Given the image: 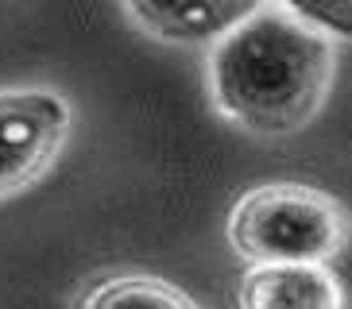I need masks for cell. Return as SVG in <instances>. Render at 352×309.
Segmentation results:
<instances>
[{"label": "cell", "instance_id": "1", "mask_svg": "<svg viewBox=\"0 0 352 309\" xmlns=\"http://www.w3.org/2000/svg\"><path fill=\"white\" fill-rule=\"evenodd\" d=\"M333 43L294 12L259 4L209 51V93L228 120L256 135H290L325 104Z\"/></svg>", "mask_w": 352, "mask_h": 309}, {"label": "cell", "instance_id": "2", "mask_svg": "<svg viewBox=\"0 0 352 309\" xmlns=\"http://www.w3.org/2000/svg\"><path fill=\"white\" fill-rule=\"evenodd\" d=\"M228 240L248 263H329L349 240V216L314 185L267 182L236 201Z\"/></svg>", "mask_w": 352, "mask_h": 309}, {"label": "cell", "instance_id": "3", "mask_svg": "<svg viewBox=\"0 0 352 309\" xmlns=\"http://www.w3.org/2000/svg\"><path fill=\"white\" fill-rule=\"evenodd\" d=\"M70 132V108L51 89L0 93V197L28 190L58 159Z\"/></svg>", "mask_w": 352, "mask_h": 309}, {"label": "cell", "instance_id": "4", "mask_svg": "<svg viewBox=\"0 0 352 309\" xmlns=\"http://www.w3.org/2000/svg\"><path fill=\"white\" fill-rule=\"evenodd\" d=\"M259 4L263 0H124V8L140 27L178 47L217 43Z\"/></svg>", "mask_w": 352, "mask_h": 309}, {"label": "cell", "instance_id": "5", "mask_svg": "<svg viewBox=\"0 0 352 309\" xmlns=\"http://www.w3.org/2000/svg\"><path fill=\"white\" fill-rule=\"evenodd\" d=\"M344 301L325 263H252L240 282L248 309H337Z\"/></svg>", "mask_w": 352, "mask_h": 309}, {"label": "cell", "instance_id": "6", "mask_svg": "<svg viewBox=\"0 0 352 309\" xmlns=\"http://www.w3.org/2000/svg\"><path fill=\"white\" fill-rule=\"evenodd\" d=\"M85 306H182L190 309L194 298L186 290H178L175 282L155 275H120L109 278L104 286L85 294Z\"/></svg>", "mask_w": 352, "mask_h": 309}, {"label": "cell", "instance_id": "7", "mask_svg": "<svg viewBox=\"0 0 352 309\" xmlns=\"http://www.w3.org/2000/svg\"><path fill=\"white\" fill-rule=\"evenodd\" d=\"M279 4L310 27L325 31L329 39L352 43V0H279Z\"/></svg>", "mask_w": 352, "mask_h": 309}]
</instances>
